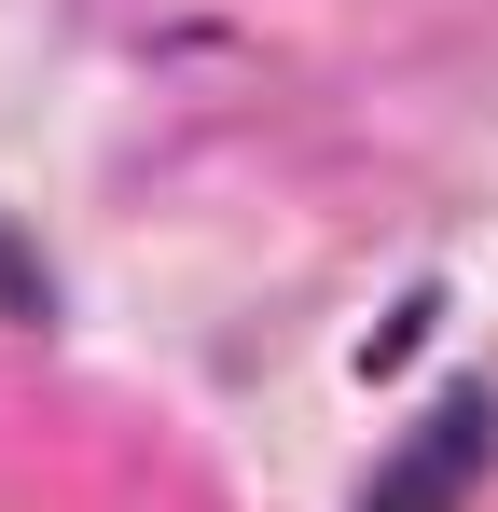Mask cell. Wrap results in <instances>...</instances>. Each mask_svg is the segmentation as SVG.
I'll use <instances>...</instances> for the list:
<instances>
[{"label":"cell","instance_id":"6da1fadb","mask_svg":"<svg viewBox=\"0 0 498 512\" xmlns=\"http://www.w3.org/2000/svg\"><path fill=\"white\" fill-rule=\"evenodd\" d=\"M485 457H498V388H443V402H429V416L374 457L360 512H471Z\"/></svg>","mask_w":498,"mask_h":512},{"label":"cell","instance_id":"7a4b0ae2","mask_svg":"<svg viewBox=\"0 0 498 512\" xmlns=\"http://www.w3.org/2000/svg\"><path fill=\"white\" fill-rule=\"evenodd\" d=\"M0 319H42V263L14 250V236H0Z\"/></svg>","mask_w":498,"mask_h":512}]
</instances>
